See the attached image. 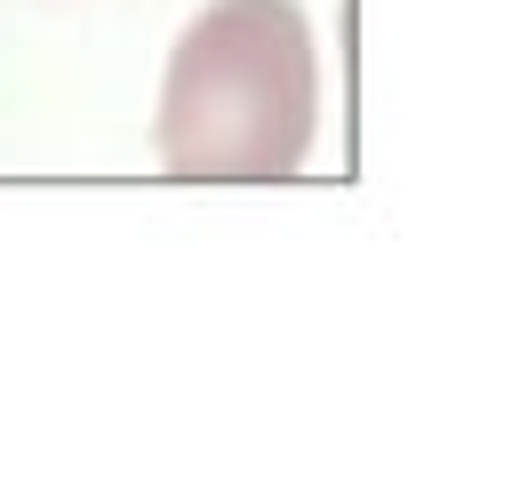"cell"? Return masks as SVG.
I'll return each mask as SVG.
<instances>
[{
    "label": "cell",
    "mask_w": 512,
    "mask_h": 480,
    "mask_svg": "<svg viewBox=\"0 0 512 480\" xmlns=\"http://www.w3.org/2000/svg\"><path fill=\"white\" fill-rule=\"evenodd\" d=\"M320 136V40L296 0H208L160 72L152 152L184 184H280Z\"/></svg>",
    "instance_id": "6da1fadb"
}]
</instances>
